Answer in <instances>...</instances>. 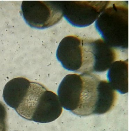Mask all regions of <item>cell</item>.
I'll return each instance as SVG.
<instances>
[{"label": "cell", "instance_id": "1", "mask_svg": "<svg viewBox=\"0 0 129 131\" xmlns=\"http://www.w3.org/2000/svg\"><path fill=\"white\" fill-rule=\"evenodd\" d=\"M57 94L62 107L82 116L106 113L117 99L116 92L109 82L91 73L66 75Z\"/></svg>", "mask_w": 129, "mask_h": 131}, {"label": "cell", "instance_id": "2", "mask_svg": "<svg viewBox=\"0 0 129 131\" xmlns=\"http://www.w3.org/2000/svg\"><path fill=\"white\" fill-rule=\"evenodd\" d=\"M11 108L26 120L49 123L59 118L62 112L59 97L40 83L29 80Z\"/></svg>", "mask_w": 129, "mask_h": 131}, {"label": "cell", "instance_id": "3", "mask_svg": "<svg viewBox=\"0 0 129 131\" xmlns=\"http://www.w3.org/2000/svg\"><path fill=\"white\" fill-rule=\"evenodd\" d=\"M103 39L113 48L126 49L128 47V6L126 1L110 3L95 23Z\"/></svg>", "mask_w": 129, "mask_h": 131}, {"label": "cell", "instance_id": "4", "mask_svg": "<svg viewBox=\"0 0 129 131\" xmlns=\"http://www.w3.org/2000/svg\"><path fill=\"white\" fill-rule=\"evenodd\" d=\"M81 47L80 73L104 72L117 59V54L114 49L103 39L82 38Z\"/></svg>", "mask_w": 129, "mask_h": 131}, {"label": "cell", "instance_id": "5", "mask_svg": "<svg viewBox=\"0 0 129 131\" xmlns=\"http://www.w3.org/2000/svg\"><path fill=\"white\" fill-rule=\"evenodd\" d=\"M21 9L26 22L39 29L56 24L63 16L60 1H24Z\"/></svg>", "mask_w": 129, "mask_h": 131}, {"label": "cell", "instance_id": "6", "mask_svg": "<svg viewBox=\"0 0 129 131\" xmlns=\"http://www.w3.org/2000/svg\"><path fill=\"white\" fill-rule=\"evenodd\" d=\"M63 15L74 27H84L97 20L110 3L109 1H60Z\"/></svg>", "mask_w": 129, "mask_h": 131}, {"label": "cell", "instance_id": "7", "mask_svg": "<svg viewBox=\"0 0 129 131\" xmlns=\"http://www.w3.org/2000/svg\"><path fill=\"white\" fill-rule=\"evenodd\" d=\"M81 38L76 35L65 37L59 44L56 56L57 60L66 69L79 72L80 66L79 59Z\"/></svg>", "mask_w": 129, "mask_h": 131}, {"label": "cell", "instance_id": "8", "mask_svg": "<svg viewBox=\"0 0 129 131\" xmlns=\"http://www.w3.org/2000/svg\"><path fill=\"white\" fill-rule=\"evenodd\" d=\"M107 77L109 83L114 90L121 94L128 92V59L114 62L110 67Z\"/></svg>", "mask_w": 129, "mask_h": 131}, {"label": "cell", "instance_id": "9", "mask_svg": "<svg viewBox=\"0 0 129 131\" xmlns=\"http://www.w3.org/2000/svg\"><path fill=\"white\" fill-rule=\"evenodd\" d=\"M7 117L6 107L0 101V131H7Z\"/></svg>", "mask_w": 129, "mask_h": 131}, {"label": "cell", "instance_id": "10", "mask_svg": "<svg viewBox=\"0 0 129 131\" xmlns=\"http://www.w3.org/2000/svg\"></svg>", "mask_w": 129, "mask_h": 131}]
</instances>
